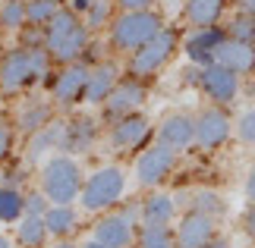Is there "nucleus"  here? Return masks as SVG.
Masks as SVG:
<instances>
[{
  "label": "nucleus",
  "mask_w": 255,
  "mask_h": 248,
  "mask_svg": "<svg viewBox=\"0 0 255 248\" xmlns=\"http://www.w3.org/2000/svg\"><path fill=\"white\" fill-rule=\"evenodd\" d=\"M92 44V32L85 28V22L73 9H57L54 19L44 25V47L51 54V60L57 63H76L85 57V47Z\"/></svg>",
  "instance_id": "obj_1"
},
{
  "label": "nucleus",
  "mask_w": 255,
  "mask_h": 248,
  "mask_svg": "<svg viewBox=\"0 0 255 248\" xmlns=\"http://www.w3.org/2000/svg\"><path fill=\"white\" fill-rule=\"evenodd\" d=\"M82 166L70 154H54L41 164V192L51 204H73L82 195Z\"/></svg>",
  "instance_id": "obj_2"
},
{
  "label": "nucleus",
  "mask_w": 255,
  "mask_h": 248,
  "mask_svg": "<svg viewBox=\"0 0 255 248\" xmlns=\"http://www.w3.org/2000/svg\"><path fill=\"white\" fill-rule=\"evenodd\" d=\"M126 170L117 164H107V166H98V170L82 182V195H79V204L82 211L88 214H104L111 211L114 204H120V198L126 195Z\"/></svg>",
  "instance_id": "obj_3"
},
{
  "label": "nucleus",
  "mask_w": 255,
  "mask_h": 248,
  "mask_svg": "<svg viewBox=\"0 0 255 248\" xmlns=\"http://www.w3.org/2000/svg\"><path fill=\"white\" fill-rule=\"evenodd\" d=\"M161 28H164V19L154 13V9L120 13L111 22V44L123 54H132V51H139L142 44H148Z\"/></svg>",
  "instance_id": "obj_4"
},
{
  "label": "nucleus",
  "mask_w": 255,
  "mask_h": 248,
  "mask_svg": "<svg viewBox=\"0 0 255 248\" xmlns=\"http://www.w3.org/2000/svg\"><path fill=\"white\" fill-rule=\"evenodd\" d=\"M176 47H180V35H176V28H161L148 44H142L139 51L129 54V76L145 79V76L161 73V69L170 63V57L176 54Z\"/></svg>",
  "instance_id": "obj_5"
},
{
  "label": "nucleus",
  "mask_w": 255,
  "mask_h": 248,
  "mask_svg": "<svg viewBox=\"0 0 255 248\" xmlns=\"http://www.w3.org/2000/svg\"><path fill=\"white\" fill-rule=\"evenodd\" d=\"M176 161H180V151H173L167 145H151L145 148L135 161V182L142 188H158L167 176L176 170Z\"/></svg>",
  "instance_id": "obj_6"
},
{
  "label": "nucleus",
  "mask_w": 255,
  "mask_h": 248,
  "mask_svg": "<svg viewBox=\"0 0 255 248\" xmlns=\"http://www.w3.org/2000/svg\"><path fill=\"white\" fill-rule=\"evenodd\" d=\"M145 101H148V88H145V82L135 79V76H129V79H120V82L114 85V91L107 94V101L101 107H104L107 120H120V116L135 113Z\"/></svg>",
  "instance_id": "obj_7"
},
{
  "label": "nucleus",
  "mask_w": 255,
  "mask_h": 248,
  "mask_svg": "<svg viewBox=\"0 0 255 248\" xmlns=\"http://www.w3.org/2000/svg\"><path fill=\"white\" fill-rule=\"evenodd\" d=\"M230 135H233V120L227 116L224 107L211 104V107H205V110L195 116V145L205 148V151L221 148Z\"/></svg>",
  "instance_id": "obj_8"
},
{
  "label": "nucleus",
  "mask_w": 255,
  "mask_h": 248,
  "mask_svg": "<svg viewBox=\"0 0 255 248\" xmlns=\"http://www.w3.org/2000/svg\"><path fill=\"white\" fill-rule=\"evenodd\" d=\"M88 73H92V66L76 60V63H66L60 73H57L51 91H54V101L60 107H73L79 104L85 97V85H88Z\"/></svg>",
  "instance_id": "obj_9"
},
{
  "label": "nucleus",
  "mask_w": 255,
  "mask_h": 248,
  "mask_svg": "<svg viewBox=\"0 0 255 248\" xmlns=\"http://www.w3.org/2000/svg\"><path fill=\"white\" fill-rule=\"evenodd\" d=\"M199 88L205 91V97H208L211 104L224 107V104H233V101H237V94H240V76L230 73V69L221 66V63H211V66L202 69Z\"/></svg>",
  "instance_id": "obj_10"
},
{
  "label": "nucleus",
  "mask_w": 255,
  "mask_h": 248,
  "mask_svg": "<svg viewBox=\"0 0 255 248\" xmlns=\"http://www.w3.org/2000/svg\"><path fill=\"white\" fill-rule=\"evenodd\" d=\"M32 82H35V76H32V63H28V51L25 47H9L0 57V91L19 94Z\"/></svg>",
  "instance_id": "obj_11"
},
{
  "label": "nucleus",
  "mask_w": 255,
  "mask_h": 248,
  "mask_svg": "<svg viewBox=\"0 0 255 248\" xmlns=\"http://www.w3.org/2000/svg\"><path fill=\"white\" fill-rule=\"evenodd\" d=\"M173 236H176V248H205L208 242L218 239V220L189 211L180 217V226L173 230Z\"/></svg>",
  "instance_id": "obj_12"
},
{
  "label": "nucleus",
  "mask_w": 255,
  "mask_h": 248,
  "mask_svg": "<svg viewBox=\"0 0 255 248\" xmlns=\"http://www.w3.org/2000/svg\"><path fill=\"white\" fill-rule=\"evenodd\" d=\"M227 41V28L221 25H211V28H195V32L183 41V51L189 57L192 66H211L214 63V51Z\"/></svg>",
  "instance_id": "obj_13"
},
{
  "label": "nucleus",
  "mask_w": 255,
  "mask_h": 248,
  "mask_svg": "<svg viewBox=\"0 0 255 248\" xmlns=\"http://www.w3.org/2000/svg\"><path fill=\"white\" fill-rule=\"evenodd\" d=\"M151 135V123L148 116L142 113H129V116H120V120H114L111 126V145L117 148V151H135V148H142L145 142H148Z\"/></svg>",
  "instance_id": "obj_14"
},
{
  "label": "nucleus",
  "mask_w": 255,
  "mask_h": 248,
  "mask_svg": "<svg viewBox=\"0 0 255 248\" xmlns=\"http://www.w3.org/2000/svg\"><path fill=\"white\" fill-rule=\"evenodd\" d=\"M98 135H101V129H98V120L95 116H73L70 123L63 126V145H60V151L63 154H85V151H92L95 142H98Z\"/></svg>",
  "instance_id": "obj_15"
},
{
  "label": "nucleus",
  "mask_w": 255,
  "mask_h": 248,
  "mask_svg": "<svg viewBox=\"0 0 255 248\" xmlns=\"http://www.w3.org/2000/svg\"><path fill=\"white\" fill-rule=\"evenodd\" d=\"M95 239L104 242L107 248H132V242H135V223L126 220L120 211L104 214L101 220L95 223Z\"/></svg>",
  "instance_id": "obj_16"
},
{
  "label": "nucleus",
  "mask_w": 255,
  "mask_h": 248,
  "mask_svg": "<svg viewBox=\"0 0 255 248\" xmlns=\"http://www.w3.org/2000/svg\"><path fill=\"white\" fill-rule=\"evenodd\" d=\"M158 142L173 148V151H186L195 145V116L189 113H170L164 116L158 126Z\"/></svg>",
  "instance_id": "obj_17"
},
{
  "label": "nucleus",
  "mask_w": 255,
  "mask_h": 248,
  "mask_svg": "<svg viewBox=\"0 0 255 248\" xmlns=\"http://www.w3.org/2000/svg\"><path fill=\"white\" fill-rule=\"evenodd\" d=\"M117 82H120V66H117V63H107V60L95 63L92 73H88V85H85V97H82V101L92 104V107L104 104Z\"/></svg>",
  "instance_id": "obj_18"
},
{
  "label": "nucleus",
  "mask_w": 255,
  "mask_h": 248,
  "mask_svg": "<svg viewBox=\"0 0 255 248\" xmlns=\"http://www.w3.org/2000/svg\"><path fill=\"white\" fill-rule=\"evenodd\" d=\"M63 120H51L44 129L28 135V145H25V161L28 164H41L51 151H60L63 145Z\"/></svg>",
  "instance_id": "obj_19"
},
{
  "label": "nucleus",
  "mask_w": 255,
  "mask_h": 248,
  "mask_svg": "<svg viewBox=\"0 0 255 248\" xmlns=\"http://www.w3.org/2000/svg\"><path fill=\"white\" fill-rule=\"evenodd\" d=\"M214 63L227 66L230 73H237V76H249V73H255V47L227 38V41L214 51Z\"/></svg>",
  "instance_id": "obj_20"
},
{
  "label": "nucleus",
  "mask_w": 255,
  "mask_h": 248,
  "mask_svg": "<svg viewBox=\"0 0 255 248\" xmlns=\"http://www.w3.org/2000/svg\"><path fill=\"white\" fill-rule=\"evenodd\" d=\"M176 217V198L154 192L142 201V226H170V220Z\"/></svg>",
  "instance_id": "obj_21"
},
{
  "label": "nucleus",
  "mask_w": 255,
  "mask_h": 248,
  "mask_svg": "<svg viewBox=\"0 0 255 248\" xmlns=\"http://www.w3.org/2000/svg\"><path fill=\"white\" fill-rule=\"evenodd\" d=\"M227 0H186L183 3V16L192 28H211L221 22Z\"/></svg>",
  "instance_id": "obj_22"
},
{
  "label": "nucleus",
  "mask_w": 255,
  "mask_h": 248,
  "mask_svg": "<svg viewBox=\"0 0 255 248\" xmlns=\"http://www.w3.org/2000/svg\"><path fill=\"white\" fill-rule=\"evenodd\" d=\"M51 120H54V107L47 104V101H38V97H35V101H25L16 110V129H19V132H25V135L44 129Z\"/></svg>",
  "instance_id": "obj_23"
},
{
  "label": "nucleus",
  "mask_w": 255,
  "mask_h": 248,
  "mask_svg": "<svg viewBox=\"0 0 255 248\" xmlns=\"http://www.w3.org/2000/svg\"><path fill=\"white\" fill-rule=\"evenodd\" d=\"M44 226L54 239H66L79 230V214H76L73 204H51L44 214Z\"/></svg>",
  "instance_id": "obj_24"
},
{
  "label": "nucleus",
  "mask_w": 255,
  "mask_h": 248,
  "mask_svg": "<svg viewBox=\"0 0 255 248\" xmlns=\"http://www.w3.org/2000/svg\"><path fill=\"white\" fill-rule=\"evenodd\" d=\"M183 204H189V211L205 214V217H211V220H221V217L227 214L224 195L211 192V188H195V192H189V201H183Z\"/></svg>",
  "instance_id": "obj_25"
},
{
  "label": "nucleus",
  "mask_w": 255,
  "mask_h": 248,
  "mask_svg": "<svg viewBox=\"0 0 255 248\" xmlns=\"http://www.w3.org/2000/svg\"><path fill=\"white\" fill-rule=\"evenodd\" d=\"M16 239L22 248H44V242L51 239V233H47V226H44V217L25 214L16 226Z\"/></svg>",
  "instance_id": "obj_26"
},
{
  "label": "nucleus",
  "mask_w": 255,
  "mask_h": 248,
  "mask_svg": "<svg viewBox=\"0 0 255 248\" xmlns=\"http://www.w3.org/2000/svg\"><path fill=\"white\" fill-rule=\"evenodd\" d=\"M25 217V195L13 185H0V223H19Z\"/></svg>",
  "instance_id": "obj_27"
},
{
  "label": "nucleus",
  "mask_w": 255,
  "mask_h": 248,
  "mask_svg": "<svg viewBox=\"0 0 255 248\" xmlns=\"http://www.w3.org/2000/svg\"><path fill=\"white\" fill-rule=\"evenodd\" d=\"M25 25H28L25 0H3V3H0V28H3V32H22Z\"/></svg>",
  "instance_id": "obj_28"
},
{
  "label": "nucleus",
  "mask_w": 255,
  "mask_h": 248,
  "mask_svg": "<svg viewBox=\"0 0 255 248\" xmlns=\"http://www.w3.org/2000/svg\"><path fill=\"white\" fill-rule=\"evenodd\" d=\"M139 248H176V236L170 233V226H142Z\"/></svg>",
  "instance_id": "obj_29"
},
{
  "label": "nucleus",
  "mask_w": 255,
  "mask_h": 248,
  "mask_svg": "<svg viewBox=\"0 0 255 248\" xmlns=\"http://www.w3.org/2000/svg\"><path fill=\"white\" fill-rule=\"evenodd\" d=\"M114 22V0H95L85 13V28L98 32V28H111Z\"/></svg>",
  "instance_id": "obj_30"
},
{
  "label": "nucleus",
  "mask_w": 255,
  "mask_h": 248,
  "mask_svg": "<svg viewBox=\"0 0 255 248\" xmlns=\"http://www.w3.org/2000/svg\"><path fill=\"white\" fill-rule=\"evenodd\" d=\"M57 9H60V3H54V0H25V19L28 25H38V28L51 22Z\"/></svg>",
  "instance_id": "obj_31"
},
{
  "label": "nucleus",
  "mask_w": 255,
  "mask_h": 248,
  "mask_svg": "<svg viewBox=\"0 0 255 248\" xmlns=\"http://www.w3.org/2000/svg\"><path fill=\"white\" fill-rule=\"evenodd\" d=\"M227 38H233V41H243V44H252L255 47V19L249 13H240L230 19L227 25Z\"/></svg>",
  "instance_id": "obj_32"
},
{
  "label": "nucleus",
  "mask_w": 255,
  "mask_h": 248,
  "mask_svg": "<svg viewBox=\"0 0 255 248\" xmlns=\"http://www.w3.org/2000/svg\"><path fill=\"white\" fill-rule=\"evenodd\" d=\"M233 129H237V138H240L243 145H255V107H249V110H243Z\"/></svg>",
  "instance_id": "obj_33"
},
{
  "label": "nucleus",
  "mask_w": 255,
  "mask_h": 248,
  "mask_svg": "<svg viewBox=\"0 0 255 248\" xmlns=\"http://www.w3.org/2000/svg\"><path fill=\"white\" fill-rule=\"evenodd\" d=\"M47 207H51V201L44 198V192H32V195H25V214H32V217H44V214H47Z\"/></svg>",
  "instance_id": "obj_34"
},
{
  "label": "nucleus",
  "mask_w": 255,
  "mask_h": 248,
  "mask_svg": "<svg viewBox=\"0 0 255 248\" xmlns=\"http://www.w3.org/2000/svg\"><path fill=\"white\" fill-rule=\"evenodd\" d=\"M13 142H16V129L9 123H0V164L9 157V151H13Z\"/></svg>",
  "instance_id": "obj_35"
},
{
  "label": "nucleus",
  "mask_w": 255,
  "mask_h": 248,
  "mask_svg": "<svg viewBox=\"0 0 255 248\" xmlns=\"http://www.w3.org/2000/svg\"><path fill=\"white\" fill-rule=\"evenodd\" d=\"M240 226H243V233H246V239L255 242V201L246 204V211H243V217H240Z\"/></svg>",
  "instance_id": "obj_36"
},
{
  "label": "nucleus",
  "mask_w": 255,
  "mask_h": 248,
  "mask_svg": "<svg viewBox=\"0 0 255 248\" xmlns=\"http://www.w3.org/2000/svg\"><path fill=\"white\" fill-rule=\"evenodd\" d=\"M123 6V13H135V9H151L154 0H117Z\"/></svg>",
  "instance_id": "obj_37"
},
{
  "label": "nucleus",
  "mask_w": 255,
  "mask_h": 248,
  "mask_svg": "<svg viewBox=\"0 0 255 248\" xmlns=\"http://www.w3.org/2000/svg\"><path fill=\"white\" fill-rule=\"evenodd\" d=\"M246 198H249V201H255V166H252L249 176H246Z\"/></svg>",
  "instance_id": "obj_38"
},
{
  "label": "nucleus",
  "mask_w": 255,
  "mask_h": 248,
  "mask_svg": "<svg viewBox=\"0 0 255 248\" xmlns=\"http://www.w3.org/2000/svg\"><path fill=\"white\" fill-rule=\"evenodd\" d=\"M92 3H95V0H73L70 9H73L76 16H79V13H88V6H92Z\"/></svg>",
  "instance_id": "obj_39"
},
{
  "label": "nucleus",
  "mask_w": 255,
  "mask_h": 248,
  "mask_svg": "<svg viewBox=\"0 0 255 248\" xmlns=\"http://www.w3.org/2000/svg\"><path fill=\"white\" fill-rule=\"evenodd\" d=\"M240 6H243V13H249L255 19V0H240Z\"/></svg>",
  "instance_id": "obj_40"
},
{
  "label": "nucleus",
  "mask_w": 255,
  "mask_h": 248,
  "mask_svg": "<svg viewBox=\"0 0 255 248\" xmlns=\"http://www.w3.org/2000/svg\"><path fill=\"white\" fill-rule=\"evenodd\" d=\"M205 248H230V242L227 239H214V242H208Z\"/></svg>",
  "instance_id": "obj_41"
},
{
  "label": "nucleus",
  "mask_w": 255,
  "mask_h": 248,
  "mask_svg": "<svg viewBox=\"0 0 255 248\" xmlns=\"http://www.w3.org/2000/svg\"><path fill=\"white\" fill-rule=\"evenodd\" d=\"M82 248H107V245H104V242H98V239H95V236H92V239H88V242H85Z\"/></svg>",
  "instance_id": "obj_42"
},
{
  "label": "nucleus",
  "mask_w": 255,
  "mask_h": 248,
  "mask_svg": "<svg viewBox=\"0 0 255 248\" xmlns=\"http://www.w3.org/2000/svg\"><path fill=\"white\" fill-rule=\"evenodd\" d=\"M54 248H76V245H73V242H66V239H57V245H54Z\"/></svg>",
  "instance_id": "obj_43"
},
{
  "label": "nucleus",
  "mask_w": 255,
  "mask_h": 248,
  "mask_svg": "<svg viewBox=\"0 0 255 248\" xmlns=\"http://www.w3.org/2000/svg\"><path fill=\"white\" fill-rule=\"evenodd\" d=\"M0 248H9V239H6V236H0Z\"/></svg>",
  "instance_id": "obj_44"
},
{
  "label": "nucleus",
  "mask_w": 255,
  "mask_h": 248,
  "mask_svg": "<svg viewBox=\"0 0 255 248\" xmlns=\"http://www.w3.org/2000/svg\"><path fill=\"white\" fill-rule=\"evenodd\" d=\"M252 97H255V85H252Z\"/></svg>",
  "instance_id": "obj_45"
},
{
  "label": "nucleus",
  "mask_w": 255,
  "mask_h": 248,
  "mask_svg": "<svg viewBox=\"0 0 255 248\" xmlns=\"http://www.w3.org/2000/svg\"><path fill=\"white\" fill-rule=\"evenodd\" d=\"M54 3H60V0H54Z\"/></svg>",
  "instance_id": "obj_46"
}]
</instances>
